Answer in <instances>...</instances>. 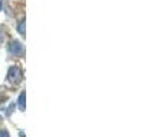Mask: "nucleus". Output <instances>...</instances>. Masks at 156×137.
<instances>
[{
    "instance_id": "nucleus-8",
    "label": "nucleus",
    "mask_w": 156,
    "mask_h": 137,
    "mask_svg": "<svg viewBox=\"0 0 156 137\" xmlns=\"http://www.w3.org/2000/svg\"><path fill=\"white\" fill-rule=\"evenodd\" d=\"M2 7H3V2L0 0V10H2Z\"/></svg>"
},
{
    "instance_id": "nucleus-7",
    "label": "nucleus",
    "mask_w": 156,
    "mask_h": 137,
    "mask_svg": "<svg viewBox=\"0 0 156 137\" xmlns=\"http://www.w3.org/2000/svg\"><path fill=\"white\" fill-rule=\"evenodd\" d=\"M19 137H25V133H23V132H21V133H19Z\"/></svg>"
},
{
    "instance_id": "nucleus-5",
    "label": "nucleus",
    "mask_w": 156,
    "mask_h": 137,
    "mask_svg": "<svg viewBox=\"0 0 156 137\" xmlns=\"http://www.w3.org/2000/svg\"><path fill=\"white\" fill-rule=\"evenodd\" d=\"M0 137H10V133L7 132V130H0Z\"/></svg>"
},
{
    "instance_id": "nucleus-6",
    "label": "nucleus",
    "mask_w": 156,
    "mask_h": 137,
    "mask_svg": "<svg viewBox=\"0 0 156 137\" xmlns=\"http://www.w3.org/2000/svg\"><path fill=\"white\" fill-rule=\"evenodd\" d=\"M3 38H4V36H3V33L0 32V43H2V41H3Z\"/></svg>"
},
{
    "instance_id": "nucleus-1",
    "label": "nucleus",
    "mask_w": 156,
    "mask_h": 137,
    "mask_svg": "<svg viewBox=\"0 0 156 137\" xmlns=\"http://www.w3.org/2000/svg\"><path fill=\"white\" fill-rule=\"evenodd\" d=\"M22 77H23V74H22V70L19 69L18 66H11V67L8 69L7 80L10 81L11 84H14V85L19 84L22 81Z\"/></svg>"
},
{
    "instance_id": "nucleus-2",
    "label": "nucleus",
    "mask_w": 156,
    "mask_h": 137,
    "mask_svg": "<svg viewBox=\"0 0 156 137\" xmlns=\"http://www.w3.org/2000/svg\"><path fill=\"white\" fill-rule=\"evenodd\" d=\"M10 52L12 55H15V56H22V55H23V52H25L23 45H22V44L19 43L18 40L11 41V44H10Z\"/></svg>"
},
{
    "instance_id": "nucleus-4",
    "label": "nucleus",
    "mask_w": 156,
    "mask_h": 137,
    "mask_svg": "<svg viewBox=\"0 0 156 137\" xmlns=\"http://www.w3.org/2000/svg\"><path fill=\"white\" fill-rule=\"evenodd\" d=\"M18 32H19V34L25 36V19H22V21L19 22V25H18Z\"/></svg>"
},
{
    "instance_id": "nucleus-3",
    "label": "nucleus",
    "mask_w": 156,
    "mask_h": 137,
    "mask_svg": "<svg viewBox=\"0 0 156 137\" xmlns=\"http://www.w3.org/2000/svg\"><path fill=\"white\" fill-rule=\"evenodd\" d=\"M25 99H26V95H25V92H22L18 97V106H19V110L21 111H25V102H26Z\"/></svg>"
}]
</instances>
